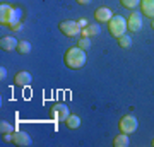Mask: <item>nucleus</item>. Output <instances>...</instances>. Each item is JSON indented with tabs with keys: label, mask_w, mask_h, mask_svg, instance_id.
I'll use <instances>...</instances> for the list:
<instances>
[{
	"label": "nucleus",
	"mask_w": 154,
	"mask_h": 147,
	"mask_svg": "<svg viewBox=\"0 0 154 147\" xmlns=\"http://www.w3.org/2000/svg\"><path fill=\"white\" fill-rule=\"evenodd\" d=\"M0 24L7 26L11 31L21 29V14H19V11H16L9 4H2L0 5Z\"/></svg>",
	"instance_id": "nucleus-1"
},
{
	"label": "nucleus",
	"mask_w": 154,
	"mask_h": 147,
	"mask_svg": "<svg viewBox=\"0 0 154 147\" xmlns=\"http://www.w3.org/2000/svg\"><path fill=\"white\" fill-rule=\"evenodd\" d=\"M63 62H65V65L72 70H79V69H82L86 65V62H88V55H86V50L79 48V46H72L65 51L63 55Z\"/></svg>",
	"instance_id": "nucleus-2"
},
{
	"label": "nucleus",
	"mask_w": 154,
	"mask_h": 147,
	"mask_svg": "<svg viewBox=\"0 0 154 147\" xmlns=\"http://www.w3.org/2000/svg\"><path fill=\"white\" fill-rule=\"evenodd\" d=\"M108 31H110V34L113 36V38H120V36H123L127 31V21L125 17L122 16H113L110 19V22H108Z\"/></svg>",
	"instance_id": "nucleus-3"
},
{
	"label": "nucleus",
	"mask_w": 154,
	"mask_h": 147,
	"mask_svg": "<svg viewBox=\"0 0 154 147\" xmlns=\"http://www.w3.org/2000/svg\"><path fill=\"white\" fill-rule=\"evenodd\" d=\"M137 118L134 116V115H125L123 118L120 120V123H118V128H120L122 133H127V135H130V133H134V132L137 130Z\"/></svg>",
	"instance_id": "nucleus-4"
},
{
	"label": "nucleus",
	"mask_w": 154,
	"mask_h": 147,
	"mask_svg": "<svg viewBox=\"0 0 154 147\" xmlns=\"http://www.w3.org/2000/svg\"><path fill=\"white\" fill-rule=\"evenodd\" d=\"M58 29H60L65 36H69V38L79 36L81 31H82V27L79 26V22L77 21H62L60 24H58Z\"/></svg>",
	"instance_id": "nucleus-5"
},
{
	"label": "nucleus",
	"mask_w": 154,
	"mask_h": 147,
	"mask_svg": "<svg viewBox=\"0 0 154 147\" xmlns=\"http://www.w3.org/2000/svg\"><path fill=\"white\" fill-rule=\"evenodd\" d=\"M69 108H67V104L63 103H57L53 108H51V118L55 121H65L69 118Z\"/></svg>",
	"instance_id": "nucleus-6"
},
{
	"label": "nucleus",
	"mask_w": 154,
	"mask_h": 147,
	"mask_svg": "<svg viewBox=\"0 0 154 147\" xmlns=\"http://www.w3.org/2000/svg\"><path fill=\"white\" fill-rule=\"evenodd\" d=\"M127 29L130 31V33H137L142 29V17L139 12H132L130 17L127 19Z\"/></svg>",
	"instance_id": "nucleus-7"
},
{
	"label": "nucleus",
	"mask_w": 154,
	"mask_h": 147,
	"mask_svg": "<svg viewBox=\"0 0 154 147\" xmlns=\"http://www.w3.org/2000/svg\"><path fill=\"white\" fill-rule=\"evenodd\" d=\"M12 142H14L16 145H19V147H28V145L33 144V139H31L29 133H26V132L17 130L16 133H12Z\"/></svg>",
	"instance_id": "nucleus-8"
},
{
	"label": "nucleus",
	"mask_w": 154,
	"mask_h": 147,
	"mask_svg": "<svg viewBox=\"0 0 154 147\" xmlns=\"http://www.w3.org/2000/svg\"><path fill=\"white\" fill-rule=\"evenodd\" d=\"M14 82H16V86H19V87H28L29 84L33 82V75H31L29 72H26V70H21V72L16 74Z\"/></svg>",
	"instance_id": "nucleus-9"
},
{
	"label": "nucleus",
	"mask_w": 154,
	"mask_h": 147,
	"mask_svg": "<svg viewBox=\"0 0 154 147\" xmlns=\"http://www.w3.org/2000/svg\"><path fill=\"white\" fill-rule=\"evenodd\" d=\"M94 17H96L98 22H110V19L113 17V12H111L108 7H99V9H96V12H94Z\"/></svg>",
	"instance_id": "nucleus-10"
},
{
	"label": "nucleus",
	"mask_w": 154,
	"mask_h": 147,
	"mask_svg": "<svg viewBox=\"0 0 154 147\" xmlns=\"http://www.w3.org/2000/svg\"><path fill=\"white\" fill-rule=\"evenodd\" d=\"M17 44H19V41H17L16 38H12V36H4V38L0 39V48L5 50V51H12V50H16Z\"/></svg>",
	"instance_id": "nucleus-11"
},
{
	"label": "nucleus",
	"mask_w": 154,
	"mask_h": 147,
	"mask_svg": "<svg viewBox=\"0 0 154 147\" xmlns=\"http://www.w3.org/2000/svg\"><path fill=\"white\" fill-rule=\"evenodd\" d=\"M140 11L146 17L154 19V0H140Z\"/></svg>",
	"instance_id": "nucleus-12"
},
{
	"label": "nucleus",
	"mask_w": 154,
	"mask_h": 147,
	"mask_svg": "<svg viewBox=\"0 0 154 147\" xmlns=\"http://www.w3.org/2000/svg\"><path fill=\"white\" fill-rule=\"evenodd\" d=\"M113 145L115 147H128L130 145V139L127 133H120V135H116L113 139Z\"/></svg>",
	"instance_id": "nucleus-13"
},
{
	"label": "nucleus",
	"mask_w": 154,
	"mask_h": 147,
	"mask_svg": "<svg viewBox=\"0 0 154 147\" xmlns=\"http://www.w3.org/2000/svg\"><path fill=\"white\" fill-rule=\"evenodd\" d=\"M98 33H99V26H96V24H89V26L82 27L81 36H82V38H89V36H96Z\"/></svg>",
	"instance_id": "nucleus-14"
},
{
	"label": "nucleus",
	"mask_w": 154,
	"mask_h": 147,
	"mask_svg": "<svg viewBox=\"0 0 154 147\" xmlns=\"http://www.w3.org/2000/svg\"><path fill=\"white\" fill-rule=\"evenodd\" d=\"M65 125L67 128H70V130H75L81 127V118L77 116V115H69V118L65 120Z\"/></svg>",
	"instance_id": "nucleus-15"
},
{
	"label": "nucleus",
	"mask_w": 154,
	"mask_h": 147,
	"mask_svg": "<svg viewBox=\"0 0 154 147\" xmlns=\"http://www.w3.org/2000/svg\"><path fill=\"white\" fill-rule=\"evenodd\" d=\"M17 53L19 55L31 53V44H29V41H19V44H17Z\"/></svg>",
	"instance_id": "nucleus-16"
},
{
	"label": "nucleus",
	"mask_w": 154,
	"mask_h": 147,
	"mask_svg": "<svg viewBox=\"0 0 154 147\" xmlns=\"http://www.w3.org/2000/svg\"><path fill=\"white\" fill-rule=\"evenodd\" d=\"M0 133H2V135L14 133V127H12L9 121H2V123H0Z\"/></svg>",
	"instance_id": "nucleus-17"
},
{
	"label": "nucleus",
	"mask_w": 154,
	"mask_h": 147,
	"mask_svg": "<svg viewBox=\"0 0 154 147\" xmlns=\"http://www.w3.org/2000/svg\"><path fill=\"white\" fill-rule=\"evenodd\" d=\"M118 44H120L122 48H128V46L132 44V38H130V36H127V34H123V36L118 38Z\"/></svg>",
	"instance_id": "nucleus-18"
},
{
	"label": "nucleus",
	"mask_w": 154,
	"mask_h": 147,
	"mask_svg": "<svg viewBox=\"0 0 154 147\" xmlns=\"http://www.w3.org/2000/svg\"><path fill=\"white\" fill-rule=\"evenodd\" d=\"M120 4L125 9H135V7L140 4V0H120Z\"/></svg>",
	"instance_id": "nucleus-19"
},
{
	"label": "nucleus",
	"mask_w": 154,
	"mask_h": 147,
	"mask_svg": "<svg viewBox=\"0 0 154 147\" xmlns=\"http://www.w3.org/2000/svg\"><path fill=\"white\" fill-rule=\"evenodd\" d=\"M77 46L82 50H89V46H91V41H89V38H81L79 41H77Z\"/></svg>",
	"instance_id": "nucleus-20"
},
{
	"label": "nucleus",
	"mask_w": 154,
	"mask_h": 147,
	"mask_svg": "<svg viewBox=\"0 0 154 147\" xmlns=\"http://www.w3.org/2000/svg\"><path fill=\"white\" fill-rule=\"evenodd\" d=\"M5 77H7V70H5V67H0V79L4 81Z\"/></svg>",
	"instance_id": "nucleus-21"
},
{
	"label": "nucleus",
	"mask_w": 154,
	"mask_h": 147,
	"mask_svg": "<svg viewBox=\"0 0 154 147\" xmlns=\"http://www.w3.org/2000/svg\"><path fill=\"white\" fill-rule=\"evenodd\" d=\"M91 2H93V0H77V4H81V5H88Z\"/></svg>",
	"instance_id": "nucleus-22"
},
{
	"label": "nucleus",
	"mask_w": 154,
	"mask_h": 147,
	"mask_svg": "<svg viewBox=\"0 0 154 147\" xmlns=\"http://www.w3.org/2000/svg\"><path fill=\"white\" fill-rule=\"evenodd\" d=\"M77 22H79V26H81V27H86V26H88L86 19H81V21H77Z\"/></svg>",
	"instance_id": "nucleus-23"
},
{
	"label": "nucleus",
	"mask_w": 154,
	"mask_h": 147,
	"mask_svg": "<svg viewBox=\"0 0 154 147\" xmlns=\"http://www.w3.org/2000/svg\"><path fill=\"white\" fill-rule=\"evenodd\" d=\"M151 27H152V29H154V19H152V22H151Z\"/></svg>",
	"instance_id": "nucleus-24"
},
{
	"label": "nucleus",
	"mask_w": 154,
	"mask_h": 147,
	"mask_svg": "<svg viewBox=\"0 0 154 147\" xmlns=\"http://www.w3.org/2000/svg\"><path fill=\"white\" fill-rule=\"evenodd\" d=\"M151 144H152V147H154V139H152V142H151Z\"/></svg>",
	"instance_id": "nucleus-25"
}]
</instances>
